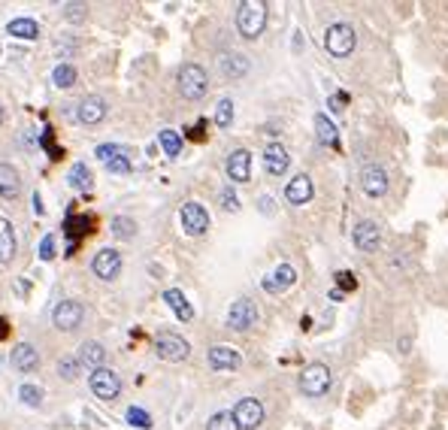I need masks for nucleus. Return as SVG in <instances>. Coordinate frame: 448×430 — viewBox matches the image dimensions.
I'll return each mask as SVG.
<instances>
[{
  "label": "nucleus",
  "mask_w": 448,
  "mask_h": 430,
  "mask_svg": "<svg viewBox=\"0 0 448 430\" xmlns=\"http://www.w3.org/2000/svg\"><path fill=\"white\" fill-rule=\"evenodd\" d=\"M227 176H230V182L252 179V152H248V148H234V152L227 155Z\"/></svg>",
  "instance_id": "dca6fc26"
},
{
  "label": "nucleus",
  "mask_w": 448,
  "mask_h": 430,
  "mask_svg": "<svg viewBox=\"0 0 448 430\" xmlns=\"http://www.w3.org/2000/svg\"><path fill=\"white\" fill-rule=\"evenodd\" d=\"M52 82H55L58 88H70L73 82H76V67H73L70 61L55 64V70H52Z\"/></svg>",
  "instance_id": "c756f323"
},
{
  "label": "nucleus",
  "mask_w": 448,
  "mask_h": 430,
  "mask_svg": "<svg viewBox=\"0 0 448 430\" xmlns=\"http://www.w3.org/2000/svg\"><path fill=\"white\" fill-rule=\"evenodd\" d=\"M106 112H110V106H106V101H103V97H97V94H88L85 101L76 106V119H79L85 128L101 125V121L106 119Z\"/></svg>",
  "instance_id": "4468645a"
},
{
  "label": "nucleus",
  "mask_w": 448,
  "mask_h": 430,
  "mask_svg": "<svg viewBox=\"0 0 448 430\" xmlns=\"http://www.w3.org/2000/svg\"><path fill=\"white\" fill-rule=\"evenodd\" d=\"M330 382H334V373H330V367H327V363H321V361H315V363H309V367H303V373H300V391L306 397L327 394L330 391Z\"/></svg>",
  "instance_id": "20e7f679"
},
{
  "label": "nucleus",
  "mask_w": 448,
  "mask_h": 430,
  "mask_svg": "<svg viewBox=\"0 0 448 430\" xmlns=\"http://www.w3.org/2000/svg\"><path fill=\"white\" fill-rule=\"evenodd\" d=\"M97 158H101V161H106V164H110L112 158H115V155H121V146H115V143H103V146H97Z\"/></svg>",
  "instance_id": "58836bf2"
},
{
  "label": "nucleus",
  "mask_w": 448,
  "mask_h": 430,
  "mask_svg": "<svg viewBox=\"0 0 448 430\" xmlns=\"http://www.w3.org/2000/svg\"><path fill=\"white\" fill-rule=\"evenodd\" d=\"M21 194V176L12 164H0V197L3 200H15Z\"/></svg>",
  "instance_id": "5701e85b"
},
{
  "label": "nucleus",
  "mask_w": 448,
  "mask_h": 430,
  "mask_svg": "<svg viewBox=\"0 0 448 430\" xmlns=\"http://www.w3.org/2000/svg\"><path fill=\"white\" fill-rule=\"evenodd\" d=\"M270 206H273V200H270V197H264V200H261V209L270 212Z\"/></svg>",
  "instance_id": "a18cd8bd"
},
{
  "label": "nucleus",
  "mask_w": 448,
  "mask_h": 430,
  "mask_svg": "<svg viewBox=\"0 0 448 430\" xmlns=\"http://www.w3.org/2000/svg\"><path fill=\"white\" fill-rule=\"evenodd\" d=\"M79 373H82V363H79V358H73V354H67V358H61V361H58V376H61L64 382H76Z\"/></svg>",
  "instance_id": "7c9ffc66"
},
{
  "label": "nucleus",
  "mask_w": 448,
  "mask_h": 430,
  "mask_svg": "<svg viewBox=\"0 0 448 430\" xmlns=\"http://www.w3.org/2000/svg\"><path fill=\"white\" fill-rule=\"evenodd\" d=\"M3 119H6V106L0 103V125H3Z\"/></svg>",
  "instance_id": "49530a36"
},
{
  "label": "nucleus",
  "mask_w": 448,
  "mask_h": 430,
  "mask_svg": "<svg viewBox=\"0 0 448 430\" xmlns=\"http://www.w3.org/2000/svg\"><path fill=\"white\" fill-rule=\"evenodd\" d=\"M297 282V270L291 267V264H279L276 270H273V276L264 279V291L270 294H282L285 288H291Z\"/></svg>",
  "instance_id": "6ab92c4d"
},
{
  "label": "nucleus",
  "mask_w": 448,
  "mask_h": 430,
  "mask_svg": "<svg viewBox=\"0 0 448 430\" xmlns=\"http://www.w3.org/2000/svg\"><path fill=\"white\" fill-rule=\"evenodd\" d=\"M164 303H167L170 309L176 312L179 321H191V318H194V306L188 303V297L182 294L179 288H167V291H164Z\"/></svg>",
  "instance_id": "393cba45"
},
{
  "label": "nucleus",
  "mask_w": 448,
  "mask_h": 430,
  "mask_svg": "<svg viewBox=\"0 0 448 430\" xmlns=\"http://www.w3.org/2000/svg\"><path fill=\"white\" fill-rule=\"evenodd\" d=\"M106 170H110V173H130V161H128V155H115V158L110 161V164H106Z\"/></svg>",
  "instance_id": "ea45409f"
},
{
  "label": "nucleus",
  "mask_w": 448,
  "mask_h": 430,
  "mask_svg": "<svg viewBox=\"0 0 448 430\" xmlns=\"http://www.w3.org/2000/svg\"><path fill=\"white\" fill-rule=\"evenodd\" d=\"M85 12H88L85 3H67V6H64V19H67V22H82V19H85Z\"/></svg>",
  "instance_id": "e433bc0d"
},
{
  "label": "nucleus",
  "mask_w": 448,
  "mask_h": 430,
  "mask_svg": "<svg viewBox=\"0 0 448 430\" xmlns=\"http://www.w3.org/2000/svg\"><path fill=\"white\" fill-rule=\"evenodd\" d=\"M212 370H236L243 363V354H239L234 345H212L209 354H206Z\"/></svg>",
  "instance_id": "a211bd4d"
},
{
  "label": "nucleus",
  "mask_w": 448,
  "mask_h": 430,
  "mask_svg": "<svg viewBox=\"0 0 448 430\" xmlns=\"http://www.w3.org/2000/svg\"><path fill=\"white\" fill-rule=\"evenodd\" d=\"M82 318H85V309H82L79 300H61L55 306V312H52V325L61 330V334L76 330L82 325Z\"/></svg>",
  "instance_id": "1a4fd4ad"
},
{
  "label": "nucleus",
  "mask_w": 448,
  "mask_h": 430,
  "mask_svg": "<svg viewBox=\"0 0 448 430\" xmlns=\"http://www.w3.org/2000/svg\"><path fill=\"white\" fill-rule=\"evenodd\" d=\"M315 134H318V143H321V146H336V143H339V137H336V125L327 119L325 112L315 115Z\"/></svg>",
  "instance_id": "a878e982"
},
{
  "label": "nucleus",
  "mask_w": 448,
  "mask_h": 430,
  "mask_svg": "<svg viewBox=\"0 0 448 430\" xmlns=\"http://www.w3.org/2000/svg\"><path fill=\"white\" fill-rule=\"evenodd\" d=\"M288 167H291V158H288V148L282 143H270L264 148V170L270 176H285Z\"/></svg>",
  "instance_id": "2eb2a0df"
},
{
  "label": "nucleus",
  "mask_w": 448,
  "mask_h": 430,
  "mask_svg": "<svg viewBox=\"0 0 448 430\" xmlns=\"http://www.w3.org/2000/svg\"><path fill=\"white\" fill-rule=\"evenodd\" d=\"M10 37H19V40H37L40 37V24L34 19H12L6 24Z\"/></svg>",
  "instance_id": "bb28decb"
},
{
  "label": "nucleus",
  "mask_w": 448,
  "mask_h": 430,
  "mask_svg": "<svg viewBox=\"0 0 448 430\" xmlns=\"http://www.w3.org/2000/svg\"><path fill=\"white\" fill-rule=\"evenodd\" d=\"M312 194H315V185H312V179L306 176V173H297V176L285 185V197H288V203H294V206L309 203Z\"/></svg>",
  "instance_id": "f3484780"
},
{
  "label": "nucleus",
  "mask_w": 448,
  "mask_h": 430,
  "mask_svg": "<svg viewBox=\"0 0 448 430\" xmlns=\"http://www.w3.org/2000/svg\"><path fill=\"white\" fill-rule=\"evenodd\" d=\"M157 143H161V148L167 152V158H179V152H182V137L176 134V130L164 128L161 134H157Z\"/></svg>",
  "instance_id": "c85d7f7f"
},
{
  "label": "nucleus",
  "mask_w": 448,
  "mask_h": 430,
  "mask_svg": "<svg viewBox=\"0 0 448 430\" xmlns=\"http://www.w3.org/2000/svg\"><path fill=\"white\" fill-rule=\"evenodd\" d=\"M397 349H400V354H409V349H412V336H403V340L397 343Z\"/></svg>",
  "instance_id": "c03bdc74"
},
{
  "label": "nucleus",
  "mask_w": 448,
  "mask_h": 430,
  "mask_svg": "<svg viewBox=\"0 0 448 430\" xmlns=\"http://www.w3.org/2000/svg\"><path fill=\"white\" fill-rule=\"evenodd\" d=\"M155 352H157V358H161V361L182 363V361H188L191 345H188L185 336L173 334V330H164V334L155 336Z\"/></svg>",
  "instance_id": "39448f33"
},
{
  "label": "nucleus",
  "mask_w": 448,
  "mask_h": 430,
  "mask_svg": "<svg viewBox=\"0 0 448 430\" xmlns=\"http://www.w3.org/2000/svg\"><path fill=\"white\" fill-rule=\"evenodd\" d=\"M179 218H182V227H185V234H191V237H200V234H206V230H209V212H206V206H200L197 200L182 203Z\"/></svg>",
  "instance_id": "6e6552de"
},
{
  "label": "nucleus",
  "mask_w": 448,
  "mask_h": 430,
  "mask_svg": "<svg viewBox=\"0 0 448 430\" xmlns=\"http://www.w3.org/2000/svg\"><path fill=\"white\" fill-rule=\"evenodd\" d=\"M354 46H358V34H354V28L348 22H336L327 28L325 34V49L334 58H348L354 52Z\"/></svg>",
  "instance_id": "7ed1b4c3"
},
{
  "label": "nucleus",
  "mask_w": 448,
  "mask_h": 430,
  "mask_svg": "<svg viewBox=\"0 0 448 430\" xmlns=\"http://www.w3.org/2000/svg\"><path fill=\"white\" fill-rule=\"evenodd\" d=\"M76 358H79L82 367H88V373H91V370H101L103 363H106V349H103V345L97 343V340H88V343L79 345V354H76Z\"/></svg>",
  "instance_id": "4be33fe9"
},
{
  "label": "nucleus",
  "mask_w": 448,
  "mask_h": 430,
  "mask_svg": "<svg viewBox=\"0 0 448 430\" xmlns=\"http://www.w3.org/2000/svg\"><path fill=\"white\" fill-rule=\"evenodd\" d=\"M12 367L19 370V373H34V370L40 367V352L31 343L15 345L12 349Z\"/></svg>",
  "instance_id": "b1692460"
},
{
  "label": "nucleus",
  "mask_w": 448,
  "mask_h": 430,
  "mask_svg": "<svg viewBox=\"0 0 448 430\" xmlns=\"http://www.w3.org/2000/svg\"><path fill=\"white\" fill-rule=\"evenodd\" d=\"M248 67H252V64H248V58L239 55V52H221L218 55V70L227 79H243L248 73Z\"/></svg>",
  "instance_id": "aec40b11"
},
{
  "label": "nucleus",
  "mask_w": 448,
  "mask_h": 430,
  "mask_svg": "<svg viewBox=\"0 0 448 430\" xmlns=\"http://www.w3.org/2000/svg\"><path fill=\"white\" fill-rule=\"evenodd\" d=\"M352 239H354V246H358V252L372 255L381 246V227L376 225V221L363 218V221H358V225H354Z\"/></svg>",
  "instance_id": "9b49d317"
},
{
  "label": "nucleus",
  "mask_w": 448,
  "mask_h": 430,
  "mask_svg": "<svg viewBox=\"0 0 448 430\" xmlns=\"http://www.w3.org/2000/svg\"><path fill=\"white\" fill-rule=\"evenodd\" d=\"M218 200H221V206H224L227 212H236V209H239V200H236L234 188H224V191L218 194Z\"/></svg>",
  "instance_id": "a19ab883"
},
{
  "label": "nucleus",
  "mask_w": 448,
  "mask_h": 430,
  "mask_svg": "<svg viewBox=\"0 0 448 430\" xmlns=\"http://www.w3.org/2000/svg\"><path fill=\"white\" fill-rule=\"evenodd\" d=\"M19 400L24 403V406H31V409H40V403H43V388H37V385H21V388H19Z\"/></svg>",
  "instance_id": "72a5a7b5"
},
{
  "label": "nucleus",
  "mask_w": 448,
  "mask_h": 430,
  "mask_svg": "<svg viewBox=\"0 0 448 430\" xmlns=\"http://www.w3.org/2000/svg\"><path fill=\"white\" fill-rule=\"evenodd\" d=\"M15 249H19V243H15L12 221L0 215V267H6V264H12V258H15Z\"/></svg>",
  "instance_id": "412c9836"
},
{
  "label": "nucleus",
  "mask_w": 448,
  "mask_h": 430,
  "mask_svg": "<svg viewBox=\"0 0 448 430\" xmlns=\"http://www.w3.org/2000/svg\"><path fill=\"white\" fill-rule=\"evenodd\" d=\"M206 430H243L236 424L234 412H215V415L206 421Z\"/></svg>",
  "instance_id": "473e14b6"
},
{
  "label": "nucleus",
  "mask_w": 448,
  "mask_h": 430,
  "mask_svg": "<svg viewBox=\"0 0 448 430\" xmlns=\"http://www.w3.org/2000/svg\"><path fill=\"white\" fill-rule=\"evenodd\" d=\"M336 282H339V291H343V288H352L354 291V285H358V279H354V273H336Z\"/></svg>",
  "instance_id": "79ce46f5"
},
{
  "label": "nucleus",
  "mask_w": 448,
  "mask_h": 430,
  "mask_svg": "<svg viewBox=\"0 0 448 430\" xmlns=\"http://www.w3.org/2000/svg\"><path fill=\"white\" fill-rule=\"evenodd\" d=\"M255 321H258V309H255V303L248 297H239L236 303H230V312H227L230 330H248L255 327Z\"/></svg>",
  "instance_id": "f8f14e48"
},
{
  "label": "nucleus",
  "mask_w": 448,
  "mask_h": 430,
  "mask_svg": "<svg viewBox=\"0 0 448 430\" xmlns=\"http://www.w3.org/2000/svg\"><path fill=\"white\" fill-rule=\"evenodd\" d=\"M230 121H234V101L224 97V101H218V106H215V125L230 128Z\"/></svg>",
  "instance_id": "f704fd0d"
},
{
  "label": "nucleus",
  "mask_w": 448,
  "mask_h": 430,
  "mask_svg": "<svg viewBox=\"0 0 448 430\" xmlns=\"http://www.w3.org/2000/svg\"><path fill=\"white\" fill-rule=\"evenodd\" d=\"M112 234L119 237V239H134V234H137V221L128 218V215H115V218H112Z\"/></svg>",
  "instance_id": "2f4dec72"
},
{
  "label": "nucleus",
  "mask_w": 448,
  "mask_h": 430,
  "mask_svg": "<svg viewBox=\"0 0 448 430\" xmlns=\"http://www.w3.org/2000/svg\"><path fill=\"white\" fill-rule=\"evenodd\" d=\"M91 182H94V176H91V170H88V164H73V170H70V185L76 188V191H91Z\"/></svg>",
  "instance_id": "cd10ccee"
},
{
  "label": "nucleus",
  "mask_w": 448,
  "mask_h": 430,
  "mask_svg": "<svg viewBox=\"0 0 448 430\" xmlns=\"http://www.w3.org/2000/svg\"><path fill=\"white\" fill-rule=\"evenodd\" d=\"M234 412V418H236V424L243 427V430H258L264 424V403L258 400V397H243V400H236V406L230 409Z\"/></svg>",
  "instance_id": "0eeeda50"
},
{
  "label": "nucleus",
  "mask_w": 448,
  "mask_h": 430,
  "mask_svg": "<svg viewBox=\"0 0 448 430\" xmlns=\"http://www.w3.org/2000/svg\"><path fill=\"white\" fill-rule=\"evenodd\" d=\"M52 258H55V237L46 234L40 239V261H52Z\"/></svg>",
  "instance_id": "4c0bfd02"
},
{
  "label": "nucleus",
  "mask_w": 448,
  "mask_h": 430,
  "mask_svg": "<svg viewBox=\"0 0 448 430\" xmlns=\"http://www.w3.org/2000/svg\"><path fill=\"white\" fill-rule=\"evenodd\" d=\"M176 85L185 101H203L209 94V73L200 64H182L176 73Z\"/></svg>",
  "instance_id": "f03ea898"
},
{
  "label": "nucleus",
  "mask_w": 448,
  "mask_h": 430,
  "mask_svg": "<svg viewBox=\"0 0 448 430\" xmlns=\"http://www.w3.org/2000/svg\"><path fill=\"white\" fill-rule=\"evenodd\" d=\"M343 103H345V94H334V97H330V106H334V112H343Z\"/></svg>",
  "instance_id": "37998d69"
},
{
  "label": "nucleus",
  "mask_w": 448,
  "mask_h": 430,
  "mask_svg": "<svg viewBox=\"0 0 448 430\" xmlns=\"http://www.w3.org/2000/svg\"><path fill=\"white\" fill-rule=\"evenodd\" d=\"M88 388L97 400L110 403L121 394V379H119V373H112L110 367H101V370H91L88 373Z\"/></svg>",
  "instance_id": "423d86ee"
},
{
  "label": "nucleus",
  "mask_w": 448,
  "mask_h": 430,
  "mask_svg": "<svg viewBox=\"0 0 448 430\" xmlns=\"http://www.w3.org/2000/svg\"><path fill=\"white\" fill-rule=\"evenodd\" d=\"M128 421H130L134 427H139V430H148V427H152V415H148L146 409H139V406H130V409H128Z\"/></svg>",
  "instance_id": "c9c22d12"
},
{
  "label": "nucleus",
  "mask_w": 448,
  "mask_h": 430,
  "mask_svg": "<svg viewBox=\"0 0 448 430\" xmlns=\"http://www.w3.org/2000/svg\"><path fill=\"white\" fill-rule=\"evenodd\" d=\"M91 273H94L97 279H103V282H112V279L121 273V252L101 249L94 258H91Z\"/></svg>",
  "instance_id": "9d476101"
},
{
  "label": "nucleus",
  "mask_w": 448,
  "mask_h": 430,
  "mask_svg": "<svg viewBox=\"0 0 448 430\" xmlns=\"http://www.w3.org/2000/svg\"><path fill=\"white\" fill-rule=\"evenodd\" d=\"M267 28V3L261 0H245L236 6V31L243 40H258Z\"/></svg>",
  "instance_id": "f257e3e1"
},
{
  "label": "nucleus",
  "mask_w": 448,
  "mask_h": 430,
  "mask_svg": "<svg viewBox=\"0 0 448 430\" xmlns=\"http://www.w3.org/2000/svg\"><path fill=\"white\" fill-rule=\"evenodd\" d=\"M388 185H391V182H388V173L381 164H367V167L361 170V188L370 197H385Z\"/></svg>",
  "instance_id": "ddd939ff"
}]
</instances>
